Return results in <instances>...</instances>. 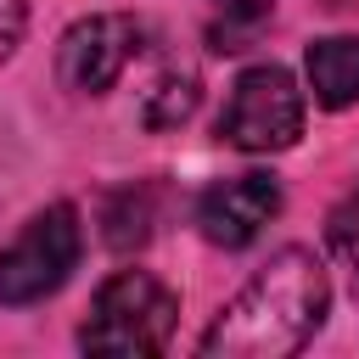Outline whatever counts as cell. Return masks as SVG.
<instances>
[{
  "instance_id": "10",
  "label": "cell",
  "mask_w": 359,
  "mask_h": 359,
  "mask_svg": "<svg viewBox=\"0 0 359 359\" xmlns=\"http://www.w3.org/2000/svg\"><path fill=\"white\" fill-rule=\"evenodd\" d=\"M213 6V45L219 50H241V39L258 34V22L275 11V0H208Z\"/></svg>"
},
{
  "instance_id": "8",
  "label": "cell",
  "mask_w": 359,
  "mask_h": 359,
  "mask_svg": "<svg viewBox=\"0 0 359 359\" xmlns=\"http://www.w3.org/2000/svg\"><path fill=\"white\" fill-rule=\"evenodd\" d=\"M196 101H202L196 67H185V62H168V67L151 79V90L140 95V118H146L151 129H174V123H185V118L196 112Z\"/></svg>"
},
{
  "instance_id": "11",
  "label": "cell",
  "mask_w": 359,
  "mask_h": 359,
  "mask_svg": "<svg viewBox=\"0 0 359 359\" xmlns=\"http://www.w3.org/2000/svg\"><path fill=\"white\" fill-rule=\"evenodd\" d=\"M325 241H331L337 264L353 275V286H359V185L331 208V219H325Z\"/></svg>"
},
{
  "instance_id": "7",
  "label": "cell",
  "mask_w": 359,
  "mask_h": 359,
  "mask_svg": "<svg viewBox=\"0 0 359 359\" xmlns=\"http://www.w3.org/2000/svg\"><path fill=\"white\" fill-rule=\"evenodd\" d=\"M303 67H309V90H314L320 107L342 112V107L359 101V34L314 39L309 56H303Z\"/></svg>"
},
{
  "instance_id": "4",
  "label": "cell",
  "mask_w": 359,
  "mask_h": 359,
  "mask_svg": "<svg viewBox=\"0 0 359 359\" xmlns=\"http://www.w3.org/2000/svg\"><path fill=\"white\" fill-rule=\"evenodd\" d=\"M303 135V90L280 62L247 67L219 112V140L236 151H286Z\"/></svg>"
},
{
  "instance_id": "3",
  "label": "cell",
  "mask_w": 359,
  "mask_h": 359,
  "mask_svg": "<svg viewBox=\"0 0 359 359\" xmlns=\"http://www.w3.org/2000/svg\"><path fill=\"white\" fill-rule=\"evenodd\" d=\"M79 252H84L79 208H73V202L39 208V213L0 247V303H6V309L45 303L50 292L67 286V275L79 269Z\"/></svg>"
},
{
  "instance_id": "5",
  "label": "cell",
  "mask_w": 359,
  "mask_h": 359,
  "mask_svg": "<svg viewBox=\"0 0 359 359\" xmlns=\"http://www.w3.org/2000/svg\"><path fill=\"white\" fill-rule=\"evenodd\" d=\"M146 28L129 17V11H95V17H79L62 45H56V79L73 90V95H101L118 84V73L135 62Z\"/></svg>"
},
{
  "instance_id": "1",
  "label": "cell",
  "mask_w": 359,
  "mask_h": 359,
  "mask_svg": "<svg viewBox=\"0 0 359 359\" xmlns=\"http://www.w3.org/2000/svg\"><path fill=\"white\" fill-rule=\"evenodd\" d=\"M331 309L325 264L309 247H280L202 331L208 359H286L297 353Z\"/></svg>"
},
{
  "instance_id": "12",
  "label": "cell",
  "mask_w": 359,
  "mask_h": 359,
  "mask_svg": "<svg viewBox=\"0 0 359 359\" xmlns=\"http://www.w3.org/2000/svg\"><path fill=\"white\" fill-rule=\"evenodd\" d=\"M22 28H28V6L22 0H0V62H11V50L22 45Z\"/></svg>"
},
{
  "instance_id": "6",
  "label": "cell",
  "mask_w": 359,
  "mask_h": 359,
  "mask_svg": "<svg viewBox=\"0 0 359 359\" xmlns=\"http://www.w3.org/2000/svg\"><path fill=\"white\" fill-rule=\"evenodd\" d=\"M280 213V180L275 174H230V180H213L202 196H196V230L236 252L247 241H258V230Z\"/></svg>"
},
{
  "instance_id": "9",
  "label": "cell",
  "mask_w": 359,
  "mask_h": 359,
  "mask_svg": "<svg viewBox=\"0 0 359 359\" xmlns=\"http://www.w3.org/2000/svg\"><path fill=\"white\" fill-rule=\"evenodd\" d=\"M151 236V196H146V185L140 191H118L112 202H107V241L118 247V252H129V247H140Z\"/></svg>"
},
{
  "instance_id": "2",
  "label": "cell",
  "mask_w": 359,
  "mask_h": 359,
  "mask_svg": "<svg viewBox=\"0 0 359 359\" xmlns=\"http://www.w3.org/2000/svg\"><path fill=\"white\" fill-rule=\"evenodd\" d=\"M180 320V297L174 286H163L151 269H118L95 286L90 314L79 325V348L84 353H118V359H140V353H163Z\"/></svg>"
}]
</instances>
